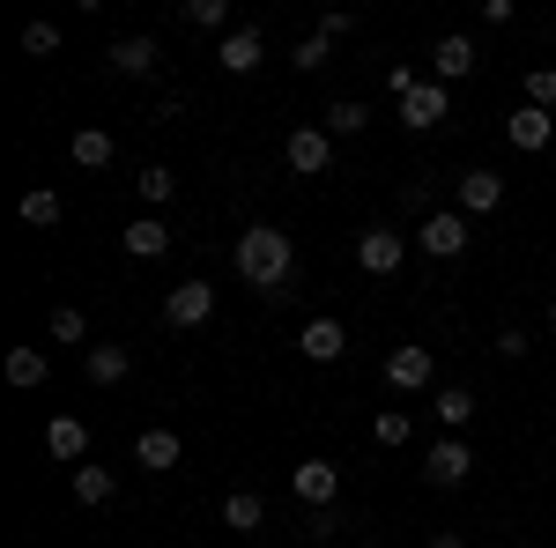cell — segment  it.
Listing matches in <instances>:
<instances>
[{
    "label": "cell",
    "mask_w": 556,
    "mask_h": 548,
    "mask_svg": "<svg viewBox=\"0 0 556 548\" xmlns=\"http://www.w3.org/2000/svg\"><path fill=\"white\" fill-rule=\"evenodd\" d=\"M290 267H298V245H290L275 222H253V230L238 238V275H245L253 290H282Z\"/></svg>",
    "instance_id": "cell-1"
},
{
    "label": "cell",
    "mask_w": 556,
    "mask_h": 548,
    "mask_svg": "<svg viewBox=\"0 0 556 548\" xmlns=\"http://www.w3.org/2000/svg\"><path fill=\"white\" fill-rule=\"evenodd\" d=\"M468 238H475V230H468V215H460V208H430L424 230H416V245H424L430 259H460V253H468Z\"/></svg>",
    "instance_id": "cell-2"
},
{
    "label": "cell",
    "mask_w": 556,
    "mask_h": 548,
    "mask_svg": "<svg viewBox=\"0 0 556 548\" xmlns=\"http://www.w3.org/2000/svg\"><path fill=\"white\" fill-rule=\"evenodd\" d=\"M401 253H408V238H401L393 222L356 230V267H364V275H401Z\"/></svg>",
    "instance_id": "cell-3"
},
{
    "label": "cell",
    "mask_w": 556,
    "mask_h": 548,
    "mask_svg": "<svg viewBox=\"0 0 556 548\" xmlns=\"http://www.w3.org/2000/svg\"><path fill=\"white\" fill-rule=\"evenodd\" d=\"M424 474L438 482V489H468V474H475V453H468V437H438L424 453Z\"/></svg>",
    "instance_id": "cell-4"
},
{
    "label": "cell",
    "mask_w": 556,
    "mask_h": 548,
    "mask_svg": "<svg viewBox=\"0 0 556 548\" xmlns=\"http://www.w3.org/2000/svg\"><path fill=\"white\" fill-rule=\"evenodd\" d=\"M208 319H215L208 282H178V290L164 296V327H178V334H193V327H208Z\"/></svg>",
    "instance_id": "cell-5"
},
{
    "label": "cell",
    "mask_w": 556,
    "mask_h": 548,
    "mask_svg": "<svg viewBox=\"0 0 556 548\" xmlns=\"http://www.w3.org/2000/svg\"><path fill=\"white\" fill-rule=\"evenodd\" d=\"M282 164L298 170V178H319V170L334 164V133L327 127H298L290 141H282Z\"/></svg>",
    "instance_id": "cell-6"
},
{
    "label": "cell",
    "mask_w": 556,
    "mask_h": 548,
    "mask_svg": "<svg viewBox=\"0 0 556 548\" xmlns=\"http://www.w3.org/2000/svg\"><path fill=\"white\" fill-rule=\"evenodd\" d=\"M430 379H438V356L416 348V341H401V348L386 356V385H393V393H424Z\"/></svg>",
    "instance_id": "cell-7"
},
{
    "label": "cell",
    "mask_w": 556,
    "mask_h": 548,
    "mask_svg": "<svg viewBox=\"0 0 556 548\" xmlns=\"http://www.w3.org/2000/svg\"><path fill=\"white\" fill-rule=\"evenodd\" d=\"M445 112H453V89H445V82H416L408 97H401V127H408V133H430Z\"/></svg>",
    "instance_id": "cell-8"
},
{
    "label": "cell",
    "mask_w": 556,
    "mask_h": 548,
    "mask_svg": "<svg viewBox=\"0 0 556 548\" xmlns=\"http://www.w3.org/2000/svg\"><path fill=\"white\" fill-rule=\"evenodd\" d=\"M290 489L304 497V511H312V505H334V497H342V467H334V460H298Z\"/></svg>",
    "instance_id": "cell-9"
},
{
    "label": "cell",
    "mask_w": 556,
    "mask_h": 548,
    "mask_svg": "<svg viewBox=\"0 0 556 548\" xmlns=\"http://www.w3.org/2000/svg\"><path fill=\"white\" fill-rule=\"evenodd\" d=\"M45 460L83 467L89 460V422L83 416H52V422H45Z\"/></svg>",
    "instance_id": "cell-10"
},
{
    "label": "cell",
    "mask_w": 556,
    "mask_h": 548,
    "mask_svg": "<svg viewBox=\"0 0 556 548\" xmlns=\"http://www.w3.org/2000/svg\"><path fill=\"white\" fill-rule=\"evenodd\" d=\"M475 60H482V52H475V38H460V30L430 44V67H438V82H445V89H453V82H468V75H475Z\"/></svg>",
    "instance_id": "cell-11"
},
{
    "label": "cell",
    "mask_w": 556,
    "mask_h": 548,
    "mask_svg": "<svg viewBox=\"0 0 556 548\" xmlns=\"http://www.w3.org/2000/svg\"><path fill=\"white\" fill-rule=\"evenodd\" d=\"M549 133H556V119H549V112H534V104H519L513 119H505V141H513L519 156H542V149H549Z\"/></svg>",
    "instance_id": "cell-12"
},
{
    "label": "cell",
    "mask_w": 556,
    "mask_h": 548,
    "mask_svg": "<svg viewBox=\"0 0 556 548\" xmlns=\"http://www.w3.org/2000/svg\"><path fill=\"white\" fill-rule=\"evenodd\" d=\"M215 60H223V75H253L260 60H267V38H260L253 23H238V30L223 38V52H215Z\"/></svg>",
    "instance_id": "cell-13"
},
{
    "label": "cell",
    "mask_w": 556,
    "mask_h": 548,
    "mask_svg": "<svg viewBox=\"0 0 556 548\" xmlns=\"http://www.w3.org/2000/svg\"><path fill=\"white\" fill-rule=\"evenodd\" d=\"M342 319H304V334H298V356H312V364H342Z\"/></svg>",
    "instance_id": "cell-14"
},
{
    "label": "cell",
    "mask_w": 556,
    "mask_h": 548,
    "mask_svg": "<svg viewBox=\"0 0 556 548\" xmlns=\"http://www.w3.org/2000/svg\"><path fill=\"white\" fill-rule=\"evenodd\" d=\"M119 245H127L134 259H164L172 253V230H164V215H134L127 230H119Z\"/></svg>",
    "instance_id": "cell-15"
},
{
    "label": "cell",
    "mask_w": 556,
    "mask_h": 548,
    "mask_svg": "<svg viewBox=\"0 0 556 548\" xmlns=\"http://www.w3.org/2000/svg\"><path fill=\"white\" fill-rule=\"evenodd\" d=\"M156 38H119V44H104V67L112 75H156Z\"/></svg>",
    "instance_id": "cell-16"
},
{
    "label": "cell",
    "mask_w": 556,
    "mask_h": 548,
    "mask_svg": "<svg viewBox=\"0 0 556 548\" xmlns=\"http://www.w3.org/2000/svg\"><path fill=\"white\" fill-rule=\"evenodd\" d=\"M505 208V178L497 170H460V215H490Z\"/></svg>",
    "instance_id": "cell-17"
},
{
    "label": "cell",
    "mask_w": 556,
    "mask_h": 548,
    "mask_svg": "<svg viewBox=\"0 0 556 548\" xmlns=\"http://www.w3.org/2000/svg\"><path fill=\"white\" fill-rule=\"evenodd\" d=\"M134 460L149 467V474H172V467L186 460V445H178V430H141V437H134Z\"/></svg>",
    "instance_id": "cell-18"
},
{
    "label": "cell",
    "mask_w": 556,
    "mask_h": 548,
    "mask_svg": "<svg viewBox=\"0 0 556 548\" xmlns=\"http://www.w3.org/2000/svg\"><path fill=\"white\" fill-rule=\"evenodd\" d=\"M430 416L445 422V437H460V430L475 422V393L468 385H438V393H430Z\"/></svg>",
    "instance_id": "cell-19"
},
{
    "label": "cell",
    "mask_w": 556,
    "mask_h": 548,
    "mask_svg": "<svg viewBox=\"0 0 556 548\" xmlns=\"http://www.w3.org/2000/svg\"><path fill=\"white\" fill-rule=\"evenodd\" d=\"M127 371H134V356L119 348V341H97V348L83 356V379H89V385H119Z\"/></svg>",
    "instance_id": "cell-20"
},
{
    "label": "cell",
    "mask_w": 556,
    "mask_h": 548,
    "mask_svg": "<svg viewBox=\"0 0 556 548\" xmlns=\"http://www.w3.org/2000/svg\"><path fill=\"white\" fill-rule=\"evenodd\" d=\"M67 156H75V164H83V170H104V164H112V156H119V141H112V133H104V127H83V133H75V141H67Z\"/></svg>",
    "instance_id": "cell-21"
},
{
    "label": "cell",
    "mask_w": 556,
    "mask_h": 548,
    "mask_svg": "<svg viewBox=\"0 0 556 548\" xmlns=\"http://www.w3.org/2000/svg\"><path fill=\"white\" fill-rule=\"evenodd\" d=\"M260 519H267L260 489H230V497H223V526H230V534H260Z\"/></svg>",
    "instance_id": "cell-22"
},
{
    "label": "cell",
    "mask_w": 556,
    "mask_h": 548,
    "mask_svg": "<svg viewBox=\"0 0 556 548\" xmlns=\"http://www.w3.org/2000/svg\"><path fill=\"white\" fill-rule=\"evenodd\" d=\"M67 489H75V505H112V497H119V482H112L97 460L75 467V482H67Z\"/></svg>",
    "instance_id": "cell-23"
},
{
    "label": "cell",
    "mask_w": 556,
    "mask_h": 548,
    "mask_svg": "<svg viewBox=\"0 0 556 548\" xmlns=\"http://www.w3.org/2000/svg\"><path fill=\"white\" fill-rule=\"evenodd\" d=\"M45 379H52L45 348H8V385H23V393H30V385H45Z\"/></svg>",
    "instance_id": "cell-24"
},
{
    "label": "cell",
    "mask_w": 556,
    "mask_h": 548,
    "mask_svg": "<svg viewBox=\"0 0 556 548\" xmlns=\"http://www.w3.org/2000/svg\"><path fill=\"white\" fill-rule=\"evenodd\" d=\"M60 215H67V201H60L52 186H30V193H23V222H30V230H52Z\"/></svg>",
    "instance_id": "cell-25"
},
{
    "label": "cell",
    "mask_w": 556,
    "mask_h": 548,
    "mask_svg": "<svg viewBox=\"0 0 556 548\" xmlns=\"http://www.w3.org/2000/svg\"><path fill=\"white\" fill-rule=\"evenodd\" d=\"M408 437H416V416H408V408H393V416H371V445H386V453H393V445H408Z\"/></svg>",
    "instance_id": "cell-26"
},
{
    "label": "cell",
    "mask_w": 556,
    "mask_h": 548,
    "mask_svg": "<svg viewBox=\"0 0 556 548\" xmlns=\"http://www.w3.org/2000/svg\"><path fill=\"white\" fill-rule=\"evenodd\" d=\"M134 193H141V201H149V208H172V193H178V178L164 164H149L141 170V178H134Z\"/></svg>",
    "instance_id": "cell-27"
},
{
    "label": "cell",
    "mask_w": 556,
    "mask_h": 548,
    "mask_svg": "<svg viewBox=\"0 0 556 548\" xmlns=\"http://www.w3.org/2000/svg\"><path fill=\"white\" fill-rule=\"evenodd\" d=\"M45 327H52V341H60V348H83V341H89V319L75 311V304H60V311H52Z\"/></svg>",
    "instance_id": "cell-28"
},
{
    "label": "cell",
    "mask_w": 556,
    "mask_h": 548,
    "mask_svg": "<svg viewBox=\"0 0 556 548\" xmlns=\"http://www.w3.org/2000/svg\"><path fill=\"white\" fill-rule=\"evenodd\" d=\"M186 23H193V30H223V38H230V0H186Z\"/></svg>",
    "instance_id": "cell-29"
},
{
    "label": "cell",
    "mask_w": 556,
    "mask_h": 548,
    "mask_svg": "<svg viewBox=\"0 0 556 548\" xmlns=\"http://www.w3.org/2000/svg\"><path fill=\"white\" fill-rule=\"evenodd\" d=\"M364 127H371V112H364L356 97H342V104L327 112V133H364Z\"/></svg>",
    "instance_id": "cell-30"
},
{
    "label": "cell",
    "mask_w": 556,
    "mask_h": 548,
    "mask_svg": "<svg viewBox=\"0 0 556 548\" xmlns=\"http://www.w3.org/2000/svg\"><path fill=\"white\" fill-rule=\"evenodd\" d=\"M23 52H30V60L60 52V23H23Z\"/></svg>",
    "instance_id": "cell-31"
},
{
    "label": "cell",
    "mask_w": 556,
    "mask_h": 548,
    "mask_svg": "<svg viewBox=\"0 0 556 548\" xmlns=\"http://www.w3.org/2000/svg\"><path fill=\"white\" fill-rule=\"evenodd\" d=\"M527 104H534V112H556V67H534V75H527Z\"/></svg>",
    "instance_id": "cell-32"
},
{
    "label": "cell",
    "mask_w": 556,
    "mask_h": 548,
    "mask_svg": "<svg viewBox=\"0 0 556 548\" xmlns=\"http://www.w3.org/2000/svg\"><path fill=\"white\" fill-rule=\"evenodd\" d=\"M304 534H312V541H334V534H342V511H334V505H312V511H304Z\"/></svg>",
    "instance_id": "cell-33"
},
{
    "label": "cell",
    "mask_w": 556,
    "mask_h": 548,
    "mask_svg": "<svg viewBox=\"0 0 556 548\" xmlns=\"http://www.w3.org/2000/svg\"><path fill=\"white\" fill-rule=\"evenodd\" d=\"M327 52H334V44H327L319 30H312V38H304L298 52H290V67H304V75H312V67H327Z\"/></svg>",
    "instance_id": "cell-34"
},
{
    "label": "cell",
    "mask_w": 556,
    "mask_h": 548,
    "mask_svg": "<svg viewBox=\"0 0 556 548\" xmlns=\"http://www.w3.org/2000/svg\"><path fill=\"white\" fill-rule=\"evenodd\" d=\"M349 30H356V15H319V38H327V44L349 38Z\"/></svg>",
    "instance_id": "cell-35"
},
{
    "label": "cell",
    "mask_w": 556,
    "mask_h": 548,
    "mask_svg": "<svg viewBox=\"0 0 556 548\" xmlns=\"http://www.w3.org/2000/svg\"><path fill=\"white\" fill-rule=\"evenodd\" d=\"M497 356H513V364H519V356H527V334H519V327H505V334H497Z\"/></svg>",
    "instance_id": "cell-36"
},
{
    "label": "cell",
    "mask_w": 556,
    "mask_h": 548,
    "mask_svg": "<svg viewBox=\"0 0 556 548\" xmlns=\"http://www.w3.org/2000/svg\"><path fill=\"white\" fill-rule=\"evenodd\" d=\"M424 548H468V534H430Z\"/></svg>",
    "instance_id": "cell-37"
},
{
    "label": "cell",
    "mask_w": 556,
    "mask_h": 548,
    "mask_svg": "<svg viewBox=\"0 0 556 548\" xmlns=\"http://www.w3.org/2000/svg\"><path fill=\"white\" fill-rule=\"evenodd\" d=\"M549 327H556V296H549Z\"/></svg>",
    "instance_id": "cell-38"
},
{
    "label": "cell",
    "mask_w": 556,
    "mask_h": 548,
    "mask_svg": "<svg viewBox=\"0 0 556 548\" xmlns=\"http://www.w3.org/2000/svg\"><path fill=\"white\" fill-rule=\"evenodd\" d=\"M549 482H556V467H549Z\"/></svg>",
    "instance_id": "cell-39"
}]
</instances>
